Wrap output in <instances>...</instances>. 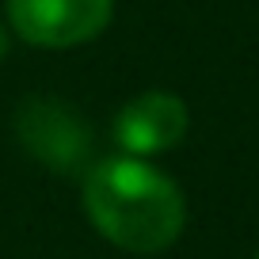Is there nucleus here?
Segmentation results:
<instances>
[{"instance_id": "f257e3e1", "label": "nucleus", "mask_w": 259, "mask_h": 259, "mask_svg": "<svg viewBox=\"0 0 259 259\" xmlns=\"http://www.w3.org/2000/svg\"><path fill=\"white\" fill-rule=\"evenodd\" d=\"M84 213L122 251L153 255L179 240L187 206L179 187L141 156H107L84 176Z\"/></svg>"}, {"instance_id": "f03ea898", "label": "nucleus", "mask_w": 259, "mask_h": 259, "mask_svg": "<svg viewBox=\"0 0 259 259\" xmlns=\"http://www.w3.org/2000/svg\"><path fill=\"white\" fill-rule=\"evenodd\" d=\"M114 16V0H8V23L23 42L69 50L99 38Z\"/></svg>"}, {"instance_id": "7ed1b4c3", "label": "nucleus", "mask_w": 259, "mask_h": 259, "mask_svg": "<svg viewBox=\"0 0 259 259\" xmlns=\"http://www.w3.org/2000/svg\"><path fill=\"white\" fill-rule=\"evenodd\" d=\"M16 134L27 153L57 171H76L88 156V126L61 99H27L16 111Z\"/></svg>"}, {"instance_id": "20e7f679", "label": "nucleus", "mask_w": 259, "mask_h": 259, "mask_svg": "<svg viewBox=\"0 0 259 259\" xmlns=\"http://www.w3.org/2000/svg\"><path fill=\"white\" fill-rule=\"evenodd\" d=\"M191 114L187 103L171 92H141L138 99H130L114 118V141L122 145L126 156H156L168 153L183 141Z\"/></svg>"}, {"instance_id": "39448f33", "label": "nucleus", "mask_w": 259, "mask_h": 259, "mask_svg": "<svg viewBox=\"0 0 259 259\" xmlns=\"http://www.w3.org/2000/svg\"><path fill=\"white\" fill-rule=\"evenodd\" d=\"M8 54V34H4V23H0V57Z\"/></svg>"}, {"instance_id": "423d86ee", "label": "nucleus", "mask_w": 259, "mask_h": 259, "mask_svg": "<svg viewBox=\"0 0 259 259\" xmlns=\"http://www.w3.org/2000/svg\"><path fill=\"white\" fill-rule=\"evenodd\" d=\"M255 259H259V255H255Z\"/></svg>"}]
</instances>
